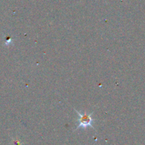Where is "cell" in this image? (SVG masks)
Returning <instances> with one entry per match:
<instances>
[{"instance_id":"obj_1","label":"cell","mask_w":145,"mask_h":145,"mask_svg":"<svg viewBox=\"0 0 145 145\" xmlns=\"http://www.w3.org/2000/svg\"><path fill=\"white\" fill-rule=\"evenodd\" d=\"M76 113L79 116V119H78V125L76 127V130L78 128H87V127H91L92 128H94L92 125L93 122V119L92 118L91 116L92 113H82L81 112L78 111L76 110Z\"/></svg>"}]
</instances>
